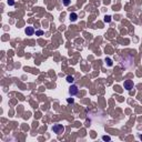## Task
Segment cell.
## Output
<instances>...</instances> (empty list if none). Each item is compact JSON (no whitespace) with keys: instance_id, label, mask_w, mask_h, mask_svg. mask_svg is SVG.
Wrapping results in <instances>:
<instances>
[{"instance_id":"obj_1","label":"cell","mask_w":142,"mask_h":142,"mask_svg":"<svg viewBox=\"0 0 142 142\" xmlns=\"http://www.w3.org/2000/svg\"><path fill=\"white\" fill-rule=\"evenodd\" d=\"M52 131L55 132L56 134H61L65 131V127H63L62 124H55V126L52 127Z\"/></svg>"},{"instance_id":"obj_2","label":"cell","mask_w":142,"mask_h":142,"mask_svg":"<svg viewBox=\"0 0 142 142\" xmlns=\"http://www.w3.org/2000/svg\"><path fill=\"white\" fill-rule=\"evenodd\" d=\"M123 87L126 90H128V91H130L131 89H133V82L131 81V80H126L123 83Z\"/></svg>"},{"instance_id":"obj_3","label":"cell","mask_w":142,"mask_h":142,"mask_svg":"<svg viewBox=\"0 0 142 142\" xmlns=\"http://www.w3.org/2000/svg\"><path fill=\"white\" fill-rule=\"evenodd\" d=\"M78 91H79V90H78V87H77V85H74V84H72L69 88V93H70V95H75V94L78 93Z\"/></svg>"},{"instance_id":"obj_4","label":"cell","mask_w":142,"mask_h":142,"mask_svg":"<svg viewBox=\"0 0 142 142\" xmlns=\"http://www.w3.org/2000/svg\"><path fill=\"white\" fill-rule=\"evenodd\" d=\"M26 33H27V36H32L33 33H35V29H33L32 27H27L26 28Z\"/></svg>"},{"instance_id":"obj_5","label":"cell","mask_w":142,"mask_h":142,"mask_svg":"<svg viewBox=\"0 0 142 142\" xmlns=\"http://www.w3.org/2000/svg\"><path fill=\"white\" fill-rule=\"evenodd\" d=\"M78 19V14L75 13V12H72V13H70V20L71 21H75Z\"/></svg>"},{"instance_id":"obj_6","label":"cell","mask_w":142,"mask_h":142,"mask_svg":"<svg viewBox=\"0 0 142 142\" xmlns=\"http://www.w3.org/2000/svg\"><path fill=\"white\" fill-rule=\"evenodd\" d=\"M106 62L109 67H112V65H113V63H112V60L110 59V58H106Z\"/></svg>"},{"instance_id":"obj_7","label":"cell","mask_w":142,"mask_h":142,"mask_svg":"<svg viewBox=\"0 0 142 142\" xmlns=\"http://www.w3.org/2000/svg\"><path fill=\"white\" fill-rule=\"evenodd\" d=\"M62 3H63V6H69V4L71 3V0H62Z\"/></svg>"},{"instance_id":"obj_8","label":"cell","mask_w":142,"mask_h":142,"mask_svg":"<svg viewBox=\"0 0 142 142\" xmlns=\"http://www.w3.org/2000/svg\"><path fill=\"white\" fill-rule=\"evenodd\" d=\"M73 80H74V79H73L72 75H68V77H67V81L69 82V83H72V82H73Z\"/></svg>"},{"instance_id":"obj_9","label":"cell","mask_w":142,"mask_h":142,"mask_svg":"<svg viewBox=\"0 0 142 142\" xmlns=\"http://www.w3.org/2000/svg\"><path fill=\"white\" fill-rule=\"evenodd\" d=\"M110 21H111V17H110V16H106V17H104V22L109 23Z\"/></svg>"},{"instance_id":"obj_10","label":"cell","mask_w":142,"mask_h":142,"mask_svg":"<svg viewBox=\"0 0 142 142\" xmlns=\"http://www.w3.org/2000/svg\"><path fill=\"white\" fill-rule=\"evenodd\" d=\"M36 35H37V36H42V35H43V31H42V30L36 31Z\"/></svg>"},{"instance_id":"obj_11","label":"cell","mask_w":142,"mask_h":142,"mask_svg":"<svg viewBox=\"0 0 142 142\" xmlns=\"http://www.w3.org/2000/svg\"><path fill=\"white\" fill-rule=\"evenodd\" d=\"M102 139H103L104 141H110L111 140V138H110V137H107V136H103L102 137Z\"/></svg>"},{"instance_id":"obj_12","label":"cell","mask_w":142,"mask_h":142,"mask_svg":"<svg viewBox=\"0 0 142 142\" xmlns=\"http://www.w3.org/2000/svg\"><path fill=\"white\" fill-rule=\"evenodd\" d=\"M67 101H68V103H73V102H74V100H73V98H68Z\"/></svg>"},{"instance_id":"obj_13","label":"cell","mask_w":142,"mask_h":142,"mask_svg":"<svg viewBox=\"0 0 142 142\" xmlns=\"http://www.w3.org/2000/svg\"><path fill=\"white\" fill-rule=\"evenodd\" d=\"M8 3H9V6H13V4H14V2H13V0H9V1H8Z\"/></svg>"},{"instance_id":"obj_14","label":"cell","mask_w":142,"mask_h":142,"mask_svg":"<svg viewBox=\"0 0 142 142\" xmlns=\"http://www.w3.org/2000/svg\"><path fill=\"white\" fill-rule=\"evenodd\" d=\"M140 139H141V140H142V136H140Z\"/></svg>"}]
</instances>
